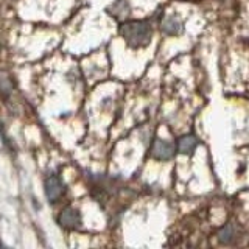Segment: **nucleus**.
<instances>
[{
    "mask_svg": "<svg viewBox=\"0 0 249 249\" xmlns=\"http://www.w3.org/2000/svg\"><path fill=\"white\" fill-rule=\"evenodd\" d=\"M218 238H220V241H221L223 245H232V243H235V240L238 238V228H237V224L228 223L220 231V235H218Z\"/></svg>",
    "mask_w": 249,
    "mask_h": 249,
    "instance_id": "6",
    "label": "nucleus"
},
{
    "mask_svg": "<svg viewBox=\"0 0 249 249\" xmlns=\"http://www.w3.org/2000/svg\"><path fill=\"white\" fill-rule=\"evenodd\" d=\"M62 193H64V185H62L61 182V179L58 176H50V178H47V181H45V195H47V198H49L50 202H54V201H58L61 196H62Z\"/></svg>",
    "mask_w": 249,
    "mask_h": 249,
    "instance_id": "3",
    "label": "nucleus"
},
{
    "mask_svg": "<svg viewBox=\"0 0 249 249\" xmlns=\"http://www.w3.org/2000/svg\"><path fill=\"white\" fill-rule=\"evenodd\" d=\"M120 35L131 49H143L151 42L153 28L145 20L126 22L120 27Z\"/></svg>",
    "mask_w": 249,
    "mask_h": 249,
    "instance_id": "1",
    "label": "nucleus"
},
{
    "mask_svg": "<svg viewBox=\"0 0 249 249\" xmlns=\"http://www.w3.org/2000/svg\"><path fill=\"white\" fill-rule=\"evenodd\" d=\"M162 30L168 36H178L184 31V22L178 19L176 16H170L162 22Z\"/></svg>",
    "mask_w": 249,
    "mask_h": 249,
    "instance_id": "5",
    "label": "nucleus"
},
{
    "mask_svg": "<svg viewBox=\"0 0 249 249\" xmlns=\"http://www.w3.org/2000/svg\"><path fill=\"white\" fill-rule=\"evenodd\" d=\"M196 146H198V140L193 136H184L178 140V151L182 154L190 156L195 150H196Z\"/></svg>",
    "mask_w": 249,
    "mask_h": 249,
    "instance_id": "7",
    "label": "nucleus"
},
{
    "mask_svg": "<svg viewBox=\"0 0 249 249\" xmlns=\"http://www.w3.org/2000/svg\"><path fill=\"white\" fill-rule=\"evenodd\" d=\"M58 223L62 226V228L73 229V228H76V226H80V223H81L80 213H78L76 210L72 207H66V209H62V212L59 213Z\"/></svg>",
    "mask_w": 249,
    "mask_h": 249,
    "instance_id": "4",
    "label": "nucleus"
},
{
    "mask_svg": "<svg viewBox=\"0 0 249 249\" xmlns=\"http://www.w3.org/2000/svg\"><path fill=\"white\" fill-rule=\"evenodd\" d=\"M175 145L171 142H167V140L158 139L154 140L153 143V156L154 159L158 160H170L175 156Z\"/></svg>",
    "mask_w": 249,
    "mask_h": 249,
    "instance_id": "2",
    "label": "nucleus"
}]
</instances>
